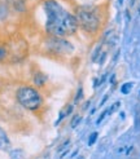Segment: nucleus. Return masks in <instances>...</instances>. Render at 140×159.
I'll return each instance as SVG.
<instances>
[{
    "label": "nucleus",
    "mask_w": 140,
    "mask_h": 159,
    "mask_svg": "<svg viewBox=\"0 0 140 159\" xmlns=\"http://www.w3.org/2000/svg\"><path fill=\"white\" fill-rule=\"evenodd\" d=\"M11 159H25V153L21 149H14L9 153Z\"/></svg>",
    "instance_id": "obj_9"
},
{
    "label": "nucleus",
    "mask_w": 140,
    "mask_h": 159,
    "mask_svg": "<svg viewBox=\"0 0 140 159\" xmlns=\"http://www.w3.org/2000/svg\"><path fill=\"white\" fill-rule=\"evenodd\" d=\"M47 45L55 53H72L74 49L72 43L62 36H52L49 40H47Z\"/></svg>",
    "instance_id": "obj_4"
},
{
    "label": "nucleus",
    "mask_w": 140,
    "mask_h": 159,
    "mask_svg": "<svg viewBox=\"0 0 140 159\" xmlns=\"http://www.w3.org/2000/svg\"><path fill=\"white\" fill-rule=\"evenodd\" d=\"M97 135H99L97 132H94L92 135L90 136V139H88V145H90V146H91V145H94V144L96 142V140H97Z\"/></svg>",
    "instance_id": "obj_14"
},
{
    "label": "nucleus",
    "mask_w": 140,
    "mask_h": 159,
    "mask_svg": "<svg viewBox=\"0 0 140 159\" xmlns=\"http://www.w3.org/2000/svg\"><path fill=\"white\" fill-rule=\"evenodd\" d=\"M101 54V44H100L97 48H96L95 50H94V54H92V61L94 62H96L99 60V56Z\"/></svg>",
    "instance_id": "obj_11"
},
{
    "label": "nucleus",
    "mask_w": 140,
    "mask_h": 159,
    "mask_svg": "<svg viewBox=\"0 0 140 159\" xmlns=\"http://www.w3.org/2000/svg\"><path fill=\"white\" fill-rule=\"evenodd\" d=\"M13 8L17 12H25L26 11V2L25 0H13Z\"/></svg>",
    "instance_id": "obj_8"
},
{
    "label": "nucleus",
    "mask_w": 140,
    "mask_h": 159,
    "mask_svg": "<svg viewBox=\"0 0 140 159\" xmlns=\"http://www.w3.org/2000/svg\"><path fill=\"white\" fill-rule=\"evenodd\" d=\"M17 100L27 110H37L42 106L43 98L37 89L33 87H21L17 89Z\"/></svg>",
    "instance_id": "obj_3"
},
{
    "label": "nucleus",
    "mask_w": 140,
    "mask_h": 159,
    "mask_svg": "<svg viewBox=\"0 0 140 159\" xmlns=\"http://www.w3.org/2000/svg\"><path fill=\"white\" fill-rule=\"evenodd\" d=\"M47 75L44 74V72H40V71H37L34 74V78H33V80H34V83H35V85H38V87H43L46 83H47Z\"/></svg>",
    "instance_id": "obj_6"
},
{
    "label": "nucleus",
    "mask_w": 140,
    "mask_h": 159,
    "mask_svg": "<svg viewBox=\"0 0 140 159\" xmlns=\"http://www.w3.org/2000/svg\"><path fill=\"white\" fill-rule=\"evenodd\" d=\"M9 149H11V141L8 139V135L5 133V131L0 127V150L8 151Z\"/></svg>",
    "instance_id": "obj_5"
},
{
    "label": "nucleus",
    "mask_w": 140,
    "mask_h": 159,
    "mask_svg": "<svg viewBox=\"0 0 140 159\" xmlns=\"http://www.w3.org/2000/svg\"><path fill=\"white\" fill-rule=\"evenodd\" d=\"M81 120H82V117H81V115H75V117L72 119V128H75L78 124L81 123Z\"/></svg>",
    "instance_id": "obj_12"
},
{
    "label": "nucleus",
    "mask_w": 140,
    "mask_h": 159,
    "mask_svg": "<svg viewBox=\"0 0 140 159\" xmlns=\"http://www.w3.org/2000/svg\"><path fill=\"white\" fill-rule=\"evenodd\" d=\"M78 159H84V158H83V157H81V158H78Z\"/></svg>",
    "instance_id": "obj_17"
},
{
    "label": "nucleus",
    "mask_w": 140,
    "mask_h": 159,
    "mask_svg": "<svg viewBox=\"0 0 140 159\" xmlns=\"http://www.w3.org/2000/svg\"><path fill=\"white\" fill-rule=\"evenodd\" d=\"M7 57V49H5V47H0V62L4 61Z\"/></svg>",
    "instance_id": "obj_15"
},
{
    "label": "nucleus",
    "mask_w": 140,
    "mask_h": 159,
    "mask_svg": "<svg viewBox=\"0 0 140 159\" xmlns=\"http://www.w3.org/2000/svg\"><path fill=\"white\" fill-rule=\"evenodd\" d=\"M43 9L47 16L46 30L52 36L72 35L78 29L77 17L72 14L57 2V0H46L43 3Z\"/></svg>",
    "instance_id": "obj_1"
},
{
    "label": "nucleus",
    "mask_w": 140,
    "mask_h": 159,
    "mask_svg": "<svg viewBox=\"0 0 140 159\" xmlns=\"http://www.w3.org/2000/svg\"><path fill=\"white\" fill-rule=\"evenodd\" d=\"M131 88H132V83H126V84H123L121 87V92L123 94H129L130 91H131Z\"/></svg>",
    "instance_id": "obj_10"
},
{
    "label": "nucleus",
    "mask_w": 140,
    "mask_h": 159,
    "mask_svg": "<svg viewBox=\"0 0 140 159\" xmlns=\"http://www.w3.org/2000/svg\"><path fill=\"white\" fill-rule=\"evenodd\" d=\"M78 26L87 32H95L100 27V16L94 7H79L75 12Z\"/></svg>",
    "instance_id": "obj_2"
},
{
    "label": "nucleus",
    "mask_w": 140,
    "mask_h": 159,
    "mask_svg": "<svg viewBox=\"0 0 140 159\" xmlns=\"http://www.w3.org/2000/svg\"><path fill=\"white\" fill-rule=\"evenodd\" d=\"M82 97H83V89H82V87H79V89H78V92H77V96L74 98V104H78L79 100H82Z\"/></svg>",
    "instance_id": "obj_13"
},
{
    "label": "nucleus",
    "mask_w": 140,
    "mask_h": 159,
    "mask_svg": "<svg viewBox=\"0 0 140 159\" xmlns=\"http://www.w3.org/2000/svg\"><path fill=\"white\" fill-rule=\"evenodd\" d=\"M72 111H73V105H68V106H65V109L64 110H61V113L59 115V119H57V122H56V124H59V122H61L65 117H68V115L72 114Z\"/></svg>",
    "instance_id": "obj_7"
},
{
    "label": "nucleus",
    "mask_w": 140,
    "mask_h": 159,
    "mask_svg": "<svg viewBox=\"0 0 140 159\" xmlns=\"http://www.w3.org/2000/svg\"><path fill=\"white\" fill-rule=\"evenodd\" d=\"M107 113H108V111H104V113H103L101 115H100V118L97 119V124H99V123H101V120L105 118V115H107Z\"/></svg>",
    "instance_id": "obj_16"
}]
</instances>
